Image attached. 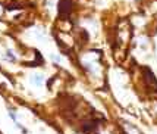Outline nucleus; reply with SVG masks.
Here are the masks:
<instances>
[{
    "instance_id": "obj_2",
    "label": "nucleus",
    "mask_w": 157,
    "mask_h": 134,
    "mask_svg": "<svg viewBox=\"0 0 157 134\" xmlns=\"http://www.w3.org/2000/svg\"><path fill=\"white\" fill-rule=\"evenodd\" d=\"M31 81H33V84H35V86H41L44 78H43V75H33Z\"/></svg>"
},
{
    "instance_id": "obj_1",
    "label": "nucleus",
    "mask_w": 157,
    "mask_h": 134,
    "mask_svg": "<svg viewBox=\"0 0 157 134\" xmlns=\"http://www.w3.org/2000/svg\"><path fill=\"white\" fill-rule=\"evenodd\" d=\"M72 10V0H60L59 2V14L60 15H68Z\"/></svg>"
}]
</instances>
